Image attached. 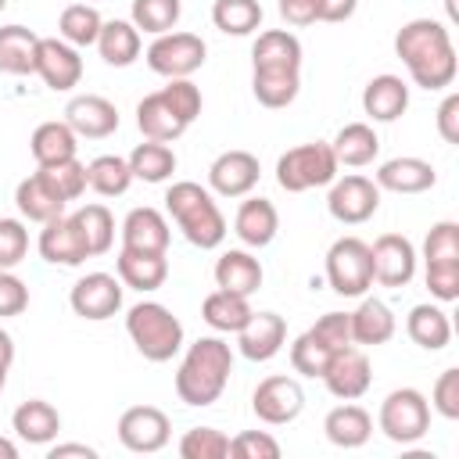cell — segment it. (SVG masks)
Segmentation results:
<instances>
[{
    "label": "cell",
    "instance_id": "6da1fadb",
    "mask_svg": "<svg viewBox=\"0 0 459 459\" xmlns=\"http://www.w3.org/2000/svg\"><path fill=\"white\" fill-rule=\"evenodd\" d=\"M394 54L409 68V79L423 90H445L455 79V47L441 22L412 18L394 32Z\"/></svg>",
    "mask_w": 459,
    "mask_h": 459
},
{
    "label": "cell",
    "instance_id": "7a4b0ae2",
    "mask_svg": "<svg viewBox=\"0 0 459 459\" xmlns=\"http://www.w3.org/2000/svg\"><path fill=\"white\" fill-rule=\"evenodd\" d=\"M230 373H233L230 344L222 337H197L176 369V394L183 405L204 409L226 391Z\"/></svg>",
    "mask_w": 459,
    "mask_h": 459
},
{
    "label": "cell",
    "instance_id": "3957f363",
    "mask_svg": "<svg viewBox=\"0 0 459 459\" xmlns=\"http://www.w3.org/2000/svg\"><path fill=\"white\" fill-rule=\"evenodd\" d=\"M201 104H204L201 100V90L190 79H169V86L147 93L136 104V126H140L143 140L172 143L201 115Z\"/></svg>",
    "mask_w": 459,
    "mask_h": 459
},
{
    "label": "cell",
    "instance_id": "277c9868",
    "mask_svg": "<svg viewBox=\"0 0 459 459\" xmlns=\"http://www.w3.org/2000/svg\"><path fill=\"white\" fill-rule=\"evenodd\" d=\"M165 208L169 215L176 219L179 233L201 247V251H212L226 240V215L219 212L212 190H204L201 183L194 179H179L165 190Z\"/></svg>",
    "mask_w": 459,
    "mask_h": 459
},
{
    "label": "cell",
    "instance_id": "5b68a950",
    "mask_svg": "<svg viewBox=\"0 0 459 459\" xmlns=\"http://www.w3.org/2000/svg\"><path fill=\"white\" fill-rule=\"evenodd\" d=\"M126 333L147 362H169L183 348V323L161 301H140L126 312Z\"/></svg>",
    "mask_w": 459,
    "mask_h": 459
},
{
    "label": "cell",
    "instance_id": "8992f818",
    "mask_svg": "<svg viewBox=\"0 0 459 459\" xmlns=\"http://www.w3.org/2000/svg\"><path fill=\"white\" fill-rule=\"evenodd\" d=\"M337 158L333 147L326 140H312V143H298L290 151L280 154L276 161V183L287 194H305L312 186H326L337 179Z\"/></svg>",
    "mask_w": 459,
    "mask_h": 459
},
{
    "label": "cell",
    "instance_id": "52a82bcc",
    "mask_svg": "<svg viewBox=\"0 0 459 459\" xmlns=\"http://www.w3.org/2000/svg\"><path fill=\"white\" fill-rule=\"evenodd\" d=\"M423 265H427V290L437 301L459 298V222H434L423 240Z\"/></svg>",
    "mask_w": 459,
    "mask_h": 459
},
{
    "label": "cell",
    "instance_id": "ba28073f",
    "mask_svg": "<svg viewBox=\"0 0 459 459\" xmlns=\"http://www.w3.org/2000/svg\"><path fill=\"white\" fill-rule=\"evenodd\" d=\"M326 283L341 298H362L373 287L369 244L362 237H337L326 251Z\"/></svg>",
    "mask_w": 459,
    "mask_h": 459
},
{
    "label": "cell",
    "instance_id": "9c48e42d",
    "mask_svg": "<svg viewBox=\"0 0 459 459\" xmlns=\"http://www.w3.org/2000/svg\"><path fill=\"white\" fill-rule=\"evenodd\" d=\"M380 430L394 445H412L430 430V402L416 387H394L380 402Z\"/></svg>",
    "mask_w": 459,
    "mask_h": 459
},
{
    "label": "cell",
    "instance_id": "30bf717a",
    "mask_svg": "<svg viewBox=\"0 0 459 459\" xmlns=\"http://www.w3.org/2000/svg\"><path fill=\"white\" fill-rule=\"evenodd\" d=\"M204 54L208 47L197 32H161L147 47V65L165 79H190L204 65Z\"/></svg>",
    "mask_w": 459,
    "mask_h": 459
},
{
    "label": "cell",
    "instance_id": "8fae6325",
    "mask_svg": "<svg viewBox=\"0 0 459 459\" xmlns=\"http://www.w3.org/2000/svg\"><path fill=\"white\" fill-rule=\"evenodd\" d=\"M326 208H330V215H333L337 222L359 226V222H366V219L377 215V208H380V186H377L369 176L351 172V176L330 183Z\"/></svg>",
    "mask_w": 459,
    "mask_h": 459
},
{
    "label": "cell",
    "instance_id": "7c38bea8",
    "mask_svg": "<svg viewBox=\"0 0 459 459\" xmlns=\"http://www.w3.org/2000/svg\"><path fill=\"white\" fill-rule=\"evenodd\" d=\"M251 409L262 423L283 427V423H294L301 416L305 391L294 377H265V380H258V387L251 394Z\"/></svg>",
    "mask_w": 459,
    "mask_h": 459
},
{
    "label": "cell",
    "instance_id": "4fadbf2b",
    "mask_svg": "<svg viewBox=\"0 0 459 459\" xmlns=\"http://www.w3.org/2000/svg\"><path fill=\"white\" fill-rule=\"evenodd\" d=\"M319 380L326 384V391H330L333 398L355 402V398H362V394L369 391L373 369H369V359H366L362 348L344 344V348H337V351L330 355V362H326V369H323Z\"/></svg>",
    "mask_w": 459,
    "mask_h": 459
},
{
    "label": "cell",
    "instance_id": "5bb4252c",
    "mask_svg": "<svg viewBox=\"0 0 459 459\" xmlns=\"http://www.w3.org/2000/svg\"><path fill=\"white\" fill-rule=\"evenodd\" d=\"M373 262V283L380 287H405L416 276V247L402 233H380L369 244Z\"/></svg>",
    "mask_w": 459,
    "mask_h": 459
},
{
    "label": "cell",
    "instance_id": "9a60e30c",
    "mask_svg": "<svg viewBox=\"0 0 459 459\" xmlns=\"http://www.w3.org/2000/svg\"><path fill=\"white\" fill-rule=\"evenodd\" d=\"M68 305H72L75 316H82L90 323L111 319L122 308V280L111 276V273H86V276L75 280V287L68 294Z\"/></svg>",
    "mask_w": 459,
    "mask_h": 459
},
{
    "label": "cell",
    "instance_id": "2e32d148",
    "mask_svg": "<svg viewBox=\"0 0 459 459\" xmlns=\"http://www.w3.org/2000/svg\"><path fill=\"white\" fill-rule=\"evenodd\" d=\"M169 434H172V423L158 405H133L118 416V441L129 452H140V455L161 452L169 445Z\"/></svg>",
    "mask_w": 459,
    "mask_h": 459
},
{
    "label": "cell",
    "instance_id": "e0dca14e",
    "mask_svg": "<svg viewBox=\"0 0 459 459\" xmlns=\"http://www.w3.org/2000/svg\"><path fill=\"white\" fill-rule=\"evenodd\" d=\"M36 75H39L54 93H68V90H75L79 79H82V57H79V47L65 43L61 36H39Z\"/></svg>",
    "mask_w": 459,
    "mask_h": 459
},
{
    "label": "cell",
    "instance_id": "ac0fdd59",
    "mask_svg": "<svg viewBox=\"0 0 459 459\" xmlns=\"http://www.w3.org/2000/svg\"><path fill=\"white\" fill-rule=\"evenodd\" d=\"M262 165L251 151H222L212 165H208V186L219 197H244L258 186Z\"/></svg>",
    "mask_w": 459,
    "mask_h": 459
},
{
    "label": "cell",
    "instance_id": "d6986e66",
    "mask_svg": "<svg viewBox=\"0 0 459 459\" xmlns=\"http://www.w3.org/2000/svg\"><path fill=\"white\" fill-rule=\"evenodd\" d=\"M65 122L72 126L75 136L104 140L118 129V108L100 93H79L65 104Z\"/></svg>",
    "mask_w": 459,
    "mask_h": 459
},
{
    "label": "cell",
    "instance_id": "ffe728a7",
    "mask_svg": "<svg viewBox=\"0 0 459 459\" xmlns=\"http://www.w3.org/2000/svg\"><path fill=\"white\" fill-rule=\"evenodd\" d=\"M287 341V323L276 312H251V319L237 330V348L251 362H269Z\"/></svg>",
    "mask_w": 459,
    "mask_h": 459
},
{
    "label": "cell",
    "instance_id": "44dd1931",
    "mask_svg": "<svg viewBox=\"0 0 459 459\" xmlns=\"http://www.w3.org/2000/svg\"><path fill=\"white\" fill-rule=\"evenodd\" d=\"M36 247H39L43 262H50V265H82L90 258L72 215H54L50 222H43Z\"/></svg>",
    "mask_w": 459,
    "mask_h": 459
},
{
    "label": "cell",
    "instance_id": "7402d4cb",
    "mask_svg": "<svg viewBox=\"0 0 459 459\" xmlns=\"http://www.w3.org/2000/svg\"><path fill=\"white\" fill-rule=\"evenodd\" d=\"M373 183L380 190H391V194H423L437 183V172L430 161L423 158H412V154H402V158H391L377 169Z\"/></svg>",
    "mask_w": 459,
    "mask_h": 459
},
{
    "label": "cell",
    "instance_id": "603a6c76",
    "mask_svg": "<svg viewBox=\"0 0 459 459\" xmlns=\"http://www.w3.org/2000/svg\"><path fill=\"white\" fill-rule=\"evenodd\" d=\"M276 230H280V215L269 197H247L233 215V233L240 237L244 247H269Z\"/></svg>",
    "mask_w": 459,
    "mask_h": 459
},
{
    "label": "cell",
    "instance_id": "cb8c5ba5",
    "mask_svg": "<svg viewBox=\"0 0 459 459\" xmlns=\"http://www.w3.org/2000/svg\"><path fill=\"white\" fill-rule=\"evenodd\" d=\"M122 247L165 255V251H169V219H165L158 208H151V204L133 208V212L122 219Z\"/></svg>",
    "mask_w": 459,
    "mask_h": 459
},
{
    "label": "cell",
    "instance_id": "d4e9b609",
    "mask_svg": "<svg viewBox=\"0 0 459 459\" xmlns=\"http://www.w3.org/2000/svg\"><path fill=\"white\" fill-rule=\"evenodd\" d=\"M14 204L18 212L29 219V222H50L54 215H65V197L50 186V179L36 169L32 176H25L18 186H14Z\"/></svg>",
    "mask_w": 459,
    "mask_h": 459
},
{
    "label": "cell",
    "instance_id": "484cf974",
    "mask_svg": "<svg viewBox=\"0 0 459 459\" xmlns=\"http://www.w3.org/2000/svg\"><path fill=\"white\" fill-rule=\"evenodd\" d=\"M115 269H118L122 287H133V290H140V294L158 290V287L169 280V262H165V255H154V251L122 247L118 258H115Z\"/></svg>",
    "mask_w": 459,
    "mask_h": 459
},
{
    "label": "cell",
    "instance_id": "4316f807",
    "mask_svg": "<svg viewBox=\"0 0 459 459\" xmlns=\"http://www.w3.org/2000/svg\"><path fill=\"white\" fill-rule=\"evenodd\" d=\"M409 108V86L398 79V75H373L362 90V111L373 118V122H394L402 118Z\"/></svg>",
    "mask_w": 459,
    "mask_h": 459
},
{
    "label": "cell",
    "instance_id": "83f0119b",
    "mask_svg": "<svg viewBox=\"0 0 459 459\" xmlns=\"http://www.w3.org/2000/svg\"><path fill=\"white\" fill-rule=\"evenodd\" d=\"M262 276H265L262 273V262L251 251H244V247H230L215 262V287L233 290V294H244V298H251L262 287Z\"/></svg>",
    "mask_w": 459,
    "mask_h": 459
},
{
    "label": "cell",
    "instance_id": "f1b7e54d",
    "mask_svg": "<svg viewBox=\"0 0 459 459\" xmlns=\"http://www.w3.org/2000/svg\"><path fill=\"white\" fill-rule=\"evenodd\" d=\"M351 341L355 344H387L394 337V312L380 298H362L355 312H348Z\"/></svg>",
    "mask_w": 459,
    "mask_h": 459
},
{
    "label": "cell",
    "instance_id": "f546056e",
    "mask_svg": "<svg viewBox=\"0 0 459 459\" xmlns=\"http://www.w3.org/2000/svg\"><path fill=\"white\" fill-rule=\"evenodd\" d=\"M11 427H14V434H18L22 441H29V445H50V441L57 437V430H61V416H57V409H54L50 402L29 398V402H22V405L14 409Z\"/></svg>",
    "mask_w": 459,
    "mask_h": 459
},
{
    "label": "cell",
    "instance_id": "4dcf8cb0",
    "mask_svg": "<svg viewBox=\"0 0 459 459\" xmlns=\"http://www.w3.org/2000/svg\"><path fill=\"white\" fill-rule=\"evenodd\" d=\"M323 430H326L330 445H337V448H362L369 441V434H373V420H369V412L362 405L344 402V405L326 412Z\"/></svg>",
    "mask_w": 459,
    "mask_h": 459
},
{
    "label": "cell",
    "instance_id": "1f68e13d",
    "mask_svg": "<svg viewBox=\"0 0 459 459\" xmlns=\"http://www.w3.org/2000/svg\"><path fill=\"white\" fill-rule=\"evenodd\" d=\"M330 147H333L337 165L362 169V165H369V161L377 158L380 136H377V129H373L369 122H348V126L337 129V136L330 140Z\"/></svg>",
    "mask_w": 459,
    "mask_h": 459
},
{
    "label": "cell",
    "instance_id": "d6a6232c",
    "mask_svg": "<svg viewBox=\"0 0 459 459\" xmlns=\"http://www.w3.org/2000/svg\"><path fill=\"white\" fill-rule=\"evenodd\" d=\"M39 36L25 25H0V72L4 75H32L36 72Z\"/></svg>",
    "mask_w": 459,
    "mask_h": 459
},
{
    "label": "cell",
    "instance_id": "836d02e7",
    "mask_svg": "<svg viewBox=\"0 0 459 459\" xmlns=\"http://www.w3.org/2000/svg\"><path fill=\"white\" fill-rule=\"evenodd\" d=\"M251 68H301V39L287 29L258 32L251 47Z\"/></svg>",
    "mask_w": 459,
    "mask_h": 459
},
{
    "label": "cell",
    "instance_id": "e575fe53",
    "mask_svg": "<svg viewBox=\"0 0 459 459\" xmlns=\"http://www.w3.org/2000/svg\"><path fill=\"white\" fill-rule=\"evenodd\" d=\"M301 90V68H251V93L262 108H287Z\"/></svg>",
    "mask_w": 459,
    "mask_h": 459
},
{
    "label": "cell",
    "instance_id": "d590c367",
    "mask_svg": "<svg viewBox=\"0 0 459 459\" xmlns=\"http://www.w3.org/2000/svg\"><path fill=\"white\" fill-rule=\"evenodd\" d=\"M93 47L100 50L104 65H111V68H126V65H133V61L140 57V47H143V43H140V29H136L133 22L111 18V22L100 25V36H97Z\"/></svg>",
    "mask_w": 459,
    "mask_h": 459
},
{
    "label": "cell",
    "instance_id": "8d00e7d4",
    "mask_svg": "<svg viewBox=\"0 0 459 459\" xmlns=\"http://www.w3.org/2000/svg\"><path fill=\"white\" fill-rule=\"evenodd\" d=\"M29 151L36 158V165H54V161H68L75 158L79 151V136L72 133V126L61 118L54 122H39L32 129V140H29Z\"/></svg>",
    "mask_w": 459,
    "mask_h": 459
},
{
    "label": "cell",
    "instance_id": "74e56055",
    "mask_svg": "<svg viewBox=\"0 0 459 459\" xmlns=\"http://www.w3.org/2000/svg\"><path fill=\"white\" fill-rule=\"evenodd\" d=\"M251 301L244 298V294H233V290H212L204 301H201V319L212 326V330H219V333H237L247 319H251Z\"/></svg>",
    "mask_w": 459,
    "mask_h": 459
},
{
    "label": "cell",
    "instance_id": "f35d334b",
    "mask_svg": "<svg viewBox=\"0 0 459 459\" xmlns=\"http://www.w3.org/2000/svg\"><path fill=\"white\" fill-rule=\"evenodd\" d=\"M405 333L412 337V344H420L427 351H441L452 341L448 312L437 305H412L405 316Z\"/></svg>",
    "mask_w": 459,
    "mask_h": 459
},
{
    "label": "cell",
    "instance_id": "ab89813d",
    "mask_svg": "<svg viewBox=\"0 0 459 459\" xmlns=\"http://www.w3.org/2000/svg\"><path fill=\"white\" fill-rule=\"evenodd\" d=\"M126 161H129L133 179H143V183H165L176 172V151L169 143H158V140L136 143Z\"/></svg>",
    "mask_w": 459,
    "mask_h": 459
},
{
    "label": "cell",
    "instance_id": "60d3db41",
    "mask_svg": "<svg viewBox=\"0 0 459 459\" xmlns=\"http://www.w3.org/2000/svg\"><path fill=\"white\" fill-rule=\"evenodd\" d=\"M72 222L79 230L90 258L111 251V244H115V219H111V212L104 204H82L79 212H72Z\"/></svg>",
    "mask_w": 459,
    "mask_h": 459
},
{
    "label": "cell",
    "instance_id": "b9f144b4",
    "mask_svg": "<svg viewBox=\"0 0 459 459\" xmlns=\"http://www.w3.org/2000/svg\"><path fill=\"white\" fill-rule=\"evenodd\" d=\"M133 183V172H129V161L118 158V154H100L86 165V186L100 197H122Z\"/></svg>",
    "mask_w": 459,
    "mask_h": 459
},
{
    "label": "cell",
    "instance_id": "7bdbcfd3",
    "mask_svg": "<svg viewBox=\"0 0 459 459\" xmlns=\"http://www.w3.org/2000/svg\"><path fill=\"white\" fill-rule=\"evenodd\" d=\"M100 25H104V18L93 4H68L57 18V36L72 47H93L100 36Z\"/></svg>",
    "mask_w": 459,
    "mask_h": 459
},
{
    "label": "cell",
    "instance_id": "ee69618b",
    "mask_svg": "<svg viewBox=\"0 0 459 459\" xmlns=\"http://www.w3.org/2000/svg\"><path fill=\"white\" fill-rule=\"evenodd\" d=\"M212 22L226 36H251L262 25V4L258 0H215Z\"/></svg>",
    "mask_w": 459,
    "mask_h": 459
},
{
    "label": "cell",
    "instance_id": "f6af8a7d",
    "mask_svg": "<svg viewBox=\"0 0 459 459\" xmlns=\"http://www.w3.org/2000/svg\"><path fill=\"white\" fill-rule=\"evenodd\" d=\"M337 348L330 344V341H323L312 326L301 333V337H294V344H290V366H294V373H301V377H323V369H326V362H330V355H333Z\"/></svg>",
    "mask_w": 459,
    "mask_h": 459
},
{
    "label": "cell",
    "instance_id": "bcb514c9",
    "mask_svg": "<svg viewBox=\"0 0 459 459\" xmlns=\"http://www.w3.org/2000/svg\"><path fill=\"white\" fill-rule=\"evenodd\" d=\"M183 14V0H133V25L140 32H151V36H161V32H172L176 22Z\"/></svg>",
    "mask_w": 459,
    "mask_h": 459
},
{
    "label": "cell",
    "instance_id": "7dc6e473",
    "mask_svg": "<svg viewBox=\"0 0 459 459\" xmlns=\"http://www.w3.org/2000/svg\"><path fill=\"white\" fill-rule=\"evenodd\" d=\"M179 455L183 459H226L230 455V437L215 427H190L179 437Z\"/></svg>",
    "mask_w": 459,
    "mask_h": 459
},
{
    "label": "cell",
    "instance_id": "c3c4849f",
    "mask_svg": "<svg viewBox=\"0 0 459 459\" xmlns=\"http://www.w3.org/2000/svg\"><path fill=\"white\" fill-rule=\"evenodd\" d=\"M39 172L50 179V186H54L65 201H75V197H82V190H86V165H82L79 158L54 161V165H39Z\"/></svg>",
    "mask_w": 459,
    "mask_h": 459
},
{
    "label": "cell",
    "instance_id": "681fc988",
    "mask_svg": "<svg viewBox=\"0 0 459 459\" xmlns=\"http://www.w3.org/2000/svg\"><path fill=\"white\" fill-rule=\"evenodd\" d=\"M230 455L233 459H280V441L265 430H240L230 437Z\"/></svg>",
    "mask_w": 459,
    "mask_h": 459
},
{
    "label": "cell",
    "instance_id": "f907efd6",
    "mask_svg": "<svg viewBox=\"0 0 459 459\" xmlns=\"http://www.w3.org/2000/svg\"><path fill=\"white\" fill-rule=\"evenodd\" d=\"M29 255V230L22 219H0V269H14Z\"/></svg>",
    "mask_w": 459,
    "mask_h": 459
},
{
    "label": "cell",
    "instance_id": "816d5d0a",
    "mask_svg": "<svg viewBox=\"0 0 459 459\" xmlns=\"http://www.w3.org/2000/svg\"><path fill=\"white\" fill-rule=\"evenodd\" d=\"M430 405H434L445 420H459V369H445V373L434 380Z\"/></svg>",
    "mask_w": 459,
    "mask_h": 459
},
{
    "label": "cell",
    "instance_id": "f5cc1de1",
    "mask_svg": "<svg viewBox=\"0 0 459 459\" xmlns=\"http://www.w3.org/2000/svg\"><path fill=\"white\" fill-rule=\"evenodd\" d=\"M29 308V287L11 269H0V319L22 316Z\"/></svg>",
    "mask_w": 459,
    "mask_h": 459
},
{
    "label": "cell",
    "instance_id": "db71d44e",
    "mask_svg": "<svg viewBox=\"0 0 459 459\" xmlns=\"http://www.w3.org/2000/svg\"><path fill=\"white\" fill-rule=\"evenodd\" d=\"M280 18L287 25H316L319 22V0H280Z\"/></svg>",
    "mask_w": 459,
    "mask_h": 459
},
{
    "label": "cell",
    "instance_id": "11a10c76",
    "mask_svg": "<svg viewBox=\"0 0 459 459\" xmlns=\"http://www.w3.org/2000/svg\"><path fill=\"white\" fill-rule=\"evenodd\" d=\"M437 133L445 143H459V93H448L437 108Z\"/></svg>",
    "mask_w": 459,
    "mask_h": 459
},
{
    "label": "cell",
    "instance_id": "9f6ffc18",
    "mask_svg": "<svg viewBox=\"0 0 459 459\" xmlns=\"http://www.w3.org/2000/svg\"><path fill=\"white\" fill-rule=\"evenodd\" d=\"M359 0H319V22H348Z\"/></svg>",
    "mask_w": 459,
    "mask_h": 459
},
{
    "label": "cell",
    "instance_id": "6f0895ef",
    "mask_svg": "<svg viewBox=\"0 0 459 459\" xmlns=\"http://www.w3.org/2000/svg\"><path fill=\"white\" fill-rule=\"evenodd\" d=\"M68 455L97 459V448H90V445H79V441H68V445H50V452H47V459H68Z\"/></svg>",
    "mask_w": 459,
    "mask_h": 459
},
{
    "label": "cell",
    "instance_id": "680465c9",
    "mask_svg": "<svg viewBox=\"0 0 459 459\" xmlns=\"http://www.w3.org/2000/svg\"><path fill=\"white\" fill-rule=\"evenodd\" d=\"M11 362H14V341H11L7 330H0V366L11 369Z\"/></svg>",
    "mask_w": 459,
    "mask_h": 459
},
{
    "label": "cell",
    "instance_id": "91938a15",
    "mask_svg": "<svg viewBox=\"0 0 459 459\" xmlns=\"http://www.w3.org/2000/svg\"><path fill=\"white\" fill-rule=\"evenodd\" d=\"M0 459H18V445L7 441V437H0Z\"/></svg>",
    "mask_w": 459,
    "mask_h": 459
},
{
    "label": "cell",
    "instance_id": "94428289",
    "mask_svg": "<svg viewBox=\"0 0 459 459\" xmlns=\"http://www.w3.org/2000/svg\"><path fill=\"white\" fill-rule=\"evenodd\" d=\"M4 384H7V366H0V391H4Z\"/></svg>",
    "mask_w": 459,
    "mask_h": 459
},
{
    "label": "cell",
    "instance_id": "6125c7cd",
    "mask_svg": "<svg viewBox=\"0 0 459 459\" xmlns=\"http://www.w3.org/2000/svg\"><path fill=\"white\" fill-rule=\"evenodd\" d=\"M4 7H7V0H0V11H4Z\"/></svg>",
    "mask_w": 459,
    "mask_h": 459
},
{
    "label": "cell",
    "instance_id": "be15d7a7",
    "mask_svg": "<svg viewBox=\"0 0 459 459\" xmlns=\"http://www.w3.org/2000/svg\"><path fill=\"white\" fill-rule=\"evenodd\" d=\"M86 4H90V0H86Z\"/></svg>",
    "mask_w": 459,
    "mask_h": 459
}]
</instances>
